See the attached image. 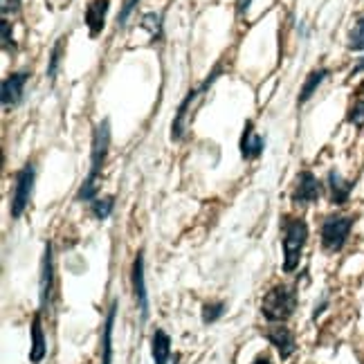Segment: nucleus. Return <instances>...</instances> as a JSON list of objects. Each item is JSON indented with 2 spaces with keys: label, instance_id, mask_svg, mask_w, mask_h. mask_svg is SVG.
<instances>
[{
  "label": "nucleus",
  "instance_id": "f03ea898",
  "mask_svg": "<svg viewBox=\"0 0 364 364\" xmlns=\"http://www.w3.org/2000/svg\"><path fill=\"white\" fill-rule=\"evenodd\" d=\"M308 241V223L304 218H282V245H284V272H295L299 268L301 252Z\"/></svg>",
  "mask_w": 364,
  "mask_h": 364
},
{
  "label": "nucleus",
  "instance_id": "7ed1b4c3",
  "mask_svg": "<svg viewBox=\"0 0 364 364\" xmlns=\"http://www.w3.org/2000/svg\"><path fill=\"white\" fill-rule=\"evenodd\" d=\"M297 301L299 297H297L295 286L279 284L265 292V297L261 301V313L265 319L272 321V324H286V321L295 315Z\"/></svg>",
  "mask_w": 364,
  "mask_h": 364
},
{
  "label": "nucleus",
  "instance_id": "4be33fe9",
  "mask_svg": "<svg viewBox=\"0 0 364 364\" xmlns=\"http://www.w3.org/2000/svg\"><path fill=\"white\" fill-rule=\"evenodd\" d=\"M348 50H351V52H364V16L358 18L351 34H348Z\"/></svg>",
  "mask_w": 364,
  "mask_h": 364
},
{
  "label": "nucleus",
  "instance_id": "9d476101",
  "mask_svg": "<svg viewBox=\"0 0 364 364\" xmlns=\"http://www.w3.org/2000/svg\"><path fill=\"white\" fill-rule=\"evenodd\" d=\"M30 75L27 70H21V73H11L9 77L3 79V90H0V102H3V108H14L23 102V92H25V83L30 81Z\"/></svg>",
  "mask_w": 364,
  "mask_h": 364
},
{
  "label": "nucleus",
  "instance_id": "c85d7f7f",
  "mask_svg": "<svg viewBox=\"0 0 364 364\" xmlns=\"http://www.w3.org/2000/svg\"><path fill=\"white\" fill-rule=\"evenodd\" d=\"M326 308H328V299H324V301H321V304H319V306L315 308V313H313V319H317V317H319L321 313L326 311Z\"/></svg>",
  "mask_w": 364,
  "mask_h": 364
},
{
  "label": "nucleus",
  "instance_id": "20e7f679",
  "mask_svg": "<svg viewBox=\"0 0 364 364\" xmlns=\"http://www.w3.org/2000/svg\"><path fill=\"white\" fill-rule=\"evenodd\" d=\"M220 73H223V65H216L212 70V75H209L198 88L189 90L185 100L180 102L178 113H176V117L171 122V139H176V142H178V139L185 137V131H187V126H189V113H191V108H196V104H198L203 97L207 95V90L214 86V81L220 77Z\"/></svg>",
  "mask_w": 364,
  "mask_h": 364
},
{
  "label": "nucleus",
  "instance_id": "a878e982",
  "mask_svg": "<svg viewBox=\"0 0 364 364\" xmlns=\"http://www.w3.org/2000/svg\"><path fill=\"white\" fill-rule=\"evenodd\" d=\"M137 3H139V0H124V5H122V9L117 14V27L126 25V21H129V16L133 14V9L137 7Z\"/></svg>",
  "mask_w": 364,
  "mask_h": 364
},
{
  "label": "nucleus",
  "instance_id": "6e6552de",
  "mask_svg": "<svg viewBox=\"0 0 364 364\" xmlns=\"http://www.w3.org/2000/svg\"><path fill=\"white\" fill-rule=\"evenodd\" d=\"M52 290H54V255H52V243H46L43 259H41V277H38V299H41V313H46L52 301Z\"/></svg>",
  "mask_w": 364,
  "mask_h": 364
},
{
  "label": "nucleus",
  "instance_id": "ddd939ff",
  "mask_svg": "<svg viewBox=\"0 0 364 364\" xmlns=\"http://www.w3.org/2000/svg\"><path fill=\"white\" fill-rule=\"evenodd\" d=\"M326 185H328V198H331L333 205H346L348 198H351L353 189H355V182L353 180L342 178L335 169L328 171Z\"/></svg>",
  "mask_w": 364,
  "mask_h": 364
},
{
  "label": "nucleus",
  "instance_id": "dca6fc26",
  "mask_svg": "<svg viewBox=\"0 0 364 364\" xmlns=\"http://www.w3.org/2000/svg\"><path fill=\"white\" fill-rule=\"evenodd\" d=\"M115 319H117V301L110 304L106 321H104V333H102V364H113V331H115Z\"/></svg>",
  "mask_w": 364,
  "mask_h": 364
},
{
  "label": "nucleus",
  "instance_id": "aec40b11",
  "mask_svg": "<svg viewBox=\"0 0 364 364\" xmlns=\"http://www.w3.org/2000/svg\"><path fill=\"white\" fill-rule=\"evenodd\" d=\"M228 311V306L223 304V301H207L203 306V311H200V319H203V324H214V321H218L223 315H225Z\"/></svg>",
  "mask_w": 364,
  "mask_h": 364
},
{
  "label": "nucleus",
  "instance_id": "2f4dec72",
  "mask_svg": "<svg viewBox=\"0 0 364 364\" xmlns=\"http://www.w3.org/2000/svg\"><path fill=\"white\" fill-rule=\"evenodd\" d=\"M358 100H364V81L358 86Z\"/></svg>",
  "mask_w": 364,
  "mask_h": 364
},
{
  "label": "nucleus",
  "instance_id": "c756f323",
  "mask_svg": "<svg viewBox=\"0 0 364 364\" xmlns=\"http://www.w3.org/2000/svg\"><path fill=\"white\" fill-rule=\"evenodd\" d=\"M252 364H272V362H270V358H268V355H259V358H257L255 362H252Z\"/></svg>",
  "mask_w": 364,
  "mask_h": 364
},
{
  "label": "nucleus",
  "instance_id": "9b49d317",
  "mask_svg": "<svg viewBox=\"0 0 364 364\" xmlns=\"http://www.w3.org/2000/svg\"><path fill=\"white\" fill-rule=\"evenodd\" d=\"M263 338L268 340L282 360H288L292 353L297 351V340H295V333H292L288 326L284 324H274V326H268L263 331Z\"/></svg>",
  "mask_w": 364,
  "mask_h": 364
},
{
  "label": "nucleus",
  "instance_id": "f8f14e48",
  "mask_svg": "<svg viewBox=\"0 0 364 364\" xmlns=\"http://www.w3.org/2000/svg\"><path fill=\"white\" fill-rule=\"evenodd\" d=\"M239 146H241V158L243 160H257L265 151V137H261L255 131V124H252V119L245 122V129H243Z\"/></svg>",
  "mask_w": 364,
  "mask_h": 364
},
{
  "label": "nucleus",
  "instance_id": "cd10ccee",
  "mask_svg": "<svg viewBox=\"0 0 364 364\" xmlns=\"http://www.w3.org/2000/svg\"><path fill=\"white\" fill-rule=\"evenodd\" d=\"M250 5H252V0H236V16H245Z\"/></svg>",
  "mask_w": 364,
  "mask_h": 364
},
{
  "label": "nucleus",
  "instance_id": "6ab92c4d",
  "mask_svg": "<svg viewBox=\"0 0 364 364\" xmlns=\"http://www.w3.org/2000/svg\"><path fill=\"white\" fill-rule=\"evenodd\" d=\"M113 207H115V196H97L90 203V212L97 220H106L113 214Z\"/></svg>",
  "mask_w": 364,
  "mask_h": 364
},
{
  "label": "nucleus",
  "instance_id": "393cba45",
  "mask_svg": "<svg viewBox=\"0 0 364 364\" xmlns=\"http://www.w3.org/2000/svg\"><path fill=\"white\" fill-rule=\"evenodd\" d=\"M0 30H3V50L7 54H14L16 52V43H14V36H11V25L7 18H3V23H0Z\"/></svg>",
  "mask_w": 364,
  "mask_h": 364
},
{
  "label": "nucleus",
  "instance_id": "7c9ffc66",
  "mask_svg": "<svg viewBox=\"0 0 364 364\" xmlns=\"http://www.w3.org/2000/svg\"><path fill=\"white\" fill-rule=\"evenodd\" d=\"M362 70H364V57H362V61H360V63H358V65L353 68V73H351V75H360Z\"/></svg>",
  "mask_w": 364,
  "mask_h": 364
},
{
  "label": "nucleus",
  "instance_id": "5701e85b",
  "mask_svg": "<svg viewBox=\"0 0 364 364\" xmlns=\"http://www.w3.org/2000/svg\"><path fill=\"white\" fill-rule=\"evenodd\" d=\"M139 25H142L144 30H149L151 36L156 38V41L162 36V16H160V14H144L142 23H139Z\"/></svg>",
  "mask_w": 364,
  "mask_h": 364
},
{
  "label": "nucleus",
  "instance_id": "2eb2a0df",
  "mask_svg": "<svg viewBox=\"0 0 364 364\" xmlns=\"http://www.w3.org/2000/svg\"><path fill=\"white\" fill-rule=\"evenodd\" d=\"M30 333H32L30 362H32V364H41V362H43V358L48 355V340H46L43 326H41V311H38V313H34V317H32Z\"/></svg>",
  "mask_w": 364,
  "mask_h": 364
},
{
  "label": "nucleus",
  "instance_id": "bb28decb",
  "mask_svg": "<svg viewBox=\"0 0 364 364\" xmlns=\"http://www.w3.org/2000/svg\"><path fill=\"white\" fill-rule=\"evenodd\" d=\"M0 9H3V16L7 18L9 14L14 16V14L21 11V0H0Z\"/></svg>",
  "mask_w": 364,
  "mask_h": 364
},
{
  "label": "nucleus",
  "instance_id": "a211bd4d",
  "mask_svg": "<svg viewBox=\"0 0 364 364\" xmlns=\"http://www.w3.org/2000/svg\"><path fill=\"white\" fill-rule=\"evenodd\" d=\"M328 75H331V73H328V68H315L313 73H308V77H306V81H304V86H301V90H299L297 104L304 106L306 102H311V100H313V95L317 92V88L321 86V83L326 81Z\"/></svg>",
  "mask_w": 364,
  "mask_h": 364
},
{
  "label": "nucleus",
  "instance_id": "f3484780",
  "mask_svg": "<svg viewBox=\"0 0 364 364\" xmlns=\"http://www.w3.org/2000/svg\"><path fill=\"white\" fill-rule=\"evenodd\" d=\"M151 355L156 364L171 362V338L164 328H156V333L151 335Z\"/></svg>",
  "mask_w": 364,
  "mask_h": 364
},
{
  "label": "nucleus",
  "instance_id": "39448f33",
  "mask_svg": "<svg viewBox=\"0 0 364 364\" xmlns=\"http://www.w3.org/2000/svg\"><path fill=\"white\" fill-rule=\"evenodd\" d=\"M355 225V216H342V214H331L321 220V230H319V241H321V247L331 255L335 252H340L348 236H351V230Z\"/></svg>",
  "mask_w": 364,
  "mask_h": 364
},
{
  "label": "nucleus",
  "instance_id": "f257e3e1",
  "mask_svg": "<svg viewBox=\"0 0 364 364\" xmlns=\"http://www.w3.org/2000/svg\"><path fill=\"white\" fill-rule=\"evenodd\" d=\"M108 151H110V119L106 117L92 129L90 171H88L86 180H83L81 189L77 191V200L79 203H92L97 196H100V185H97V180L102 178L104 164L108 160Z\"/></svg>",
  "mask_w": 364,
  "mask_h": 364
},
{
  "label": "nucleus",
  "instance_id": "412c9836",
  "mask_svg": "<svg viewBox=\"0 0 364 364\" xmlns=\"http://www.w3.org/2000/svg\"><path fill=\"white\" fill-rule=\"evenodd\" d=\"M63 50H65V36H61L57 43H54L52 52H50V63H48V79L52 81L54 77H57V70H59V63L63 59Z\"/></svg>",
  "mask_w": 364,
  "mask_h": 364
},
{
  "label": "nucleus",
  "instance_id": "4468645a",
  "mask_svg": "<svg viewBox=\"0 0 364 364\" xmlns=\"http://www.w3.org/2000/svg\"><path fill=\"white\" fill-rule=\"evenodd\" d=\"M110 7V0H90L86 5V14H83V21L88 25V32L90 36H100L104 25H106V14Z\"/></svg>",
  "mask_w": 364,
  "mask_h": 364
},
{
  "label": "nucleus",
  "instance_id": "1a4fd4ad",
  "mask_svg": "<svg viewBox=\"0 0 364 364\" xmlns=\"http://www.w3.org/2000/svg\"><path fill=\"white\" fill-rule=\"evenodd\" d=\"M321 196V182L317 180V176L313 171H301L297 176V182H295V191H292V200L299 207H306V205H313L319 200Z\"/></svg>",
  "mask_w": 364,
  "mask_h": 364
},
{
  "label": "nucleus",
  "instance_id": "0eeeda50",
  "mask_svg": "<svg viewBox=\"0 0 364 364\" xmlns=\"http://www.w3.org/2000/svg\"><path fill=\"white\" fill-rule=\"evenodd\" d=\"M131 282H133V295L137 301V311L142 321L149 319V290H146V277H144V252L139 250L133 259V270H131Z\"/></svg>",
  "mask_w": 364,
  "mask_h": 364
},
{
  "label": "nucleus",
  "instance_id": "423d86ee",
  "mask_svg": "<svg viewBox=\"0 0 364 364\" xmlns=\"http://www.w3.org/2000/svg\"><path fill=\"white\" fill-rule=\"evenodd\" d=\"M14 193H11V205H9V214L11 218H21L25 214L27 205H30L32 191H34V180H36V169L32 162H27L23 169L16 171L14 178Z\"/></svg>",
  "mask_w": 364,
  "mask_h": 364
},
{
  "label": "nucleus",
  "instance_id": "b1692460",
  "mask_svg": "<svg viewBox=\"0 0 364 364\" xmlns=\"http://www.w3.org/2000/svg\"><path fill=\"white\" fill-rule=\"evenodd\" d=\"M346 119H348V124L358 126V129H364V100H358L351 108H348Z\"/></svg>",
  "mask_w": 364,
  "mask_h": 364
}]
</instances>
